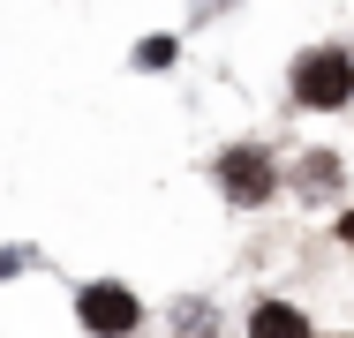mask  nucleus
<instances>
[{"instance_id": "nucleus-1", "label": "nucleus", "mask_w": 354, "mask_h": 338, "mask_svg": "<svg viewBox=\"0 0 354 338\" xmlns=\"http://www.w3.org/2000/svg\"><path fill=\"white\" fill-rule=\"evenodd\" d=\"M286 98H294V113H347L354 106V46H339V38L301 46L286 61Z\"/></svg>"}, {"instance_id": "nucleus-2", "label": "nucleus", "mask_w": 354, "mask_h": 338, "mask_svg": "<svg viewBox=\"0 0 354 338\" xmlns=\"http://www.w3.org/2000/svg\"><path fill=\"white\" fill-rule=\"evenodd\" d=\"M212 181H218V196L241 203V210H257V203H272V196L286 188L279 158H272L264 143H226V150L212 158Z\"/></svg>"}, {"instance_id": "nucleus-3", "label": "nucleus", "mask_w": 354, "mask_h": 338, "mask_svg": "<svg viewBox=\"0 0 354 338\" xmlns=\"http://www.w3.org/2000/svg\"><path fill=\"white\" fill-rule=\"evenodd\" d=\"M75 316H83V331H91V338H129V331L143 324L136 293H129V286H113V278L83 286V293H75Z\"/></svg>"}, {"instance_id": "nucleus-4", "label": "nucleus", "mask_w": 354, "mask_h": 338, "mask_svg": "<svg viewBox=\"0 0 354 338\" xmlns=\"http://www.w3.org/2000/svg\"><path fill=\"white\" fill-rule=\"evenodd\" d=\"M339 181H347L339 150H309V158L294 166V196H301V203H324V196H339Z\"/></svg>"}, {"instance_id": "nucleus-5", "label": "nucleus", "mask_w": 354, "mask_h": 338, "mask_svg": "<svg viewBox=\"0 0 354 338\" xmlns=\"http://www.w3.org/2000/svg\"><path fill=\"white\" fill-rule=\"evenodd\" d=\"M249 338H317V331H309V316L294 301H257L249 308Z\"/></svg>"}, {"instance_id": "nucleus-6", "label": "nucleus", "mask_w": 354, "mask_h": 338, "mask_svg": "<svg viewBox=\"0 0 354 338\" xmlns=\"http://www.w3.org/2000/svg\"><path fill=\"white\" fill-rule=\"evenodd\" d=\"M174 61H181V38H166V30H151L136 46V68H174Z\"/></svg>"}, {"instance_id": "nucleus-7", "label": "nucleus", "mask_w": 354, "mask_h": 338, "mask_svg": "<svg viewBox=\"0 0 354 338\" xmlns=\"http://www.w3.org/2000/svg\"><path fill=\"white\" fill-rule=\"evenodd\" d=\"M332 233H339V241H347V248H354V203H347V210H339V226H332Z\"/></svg>"}]
</instances>
